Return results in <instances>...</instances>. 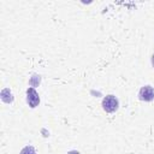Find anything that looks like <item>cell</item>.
Wrapping results in <instances>:
<instances>
[{"label": "cell", "mask_w": 154, "mask_h": 154, "mask_svg": "<svg viewBox=\"0 0 154 154\" xmlns=\"http://www.w3.org/2000/svg\"><path fill=\"white\" fill-rule=\"evenodd\" d=\"M118 106H119V101L114 95H107L102 100V108L106 112L112 113L118 109Z\"/></svg>", "instance_id": "obj_1"}, {"label": "cell", "mask_w": 154, "mask_h": 154, "mask_svg": "<svg viewBox=\"0 0 154 154\" xmlns=\"http://www.w3.org/2000/svg\"><path fill=\"white\" fill-rule=\"evenodd\" d=\"M138 97L142 101H152L154 99V89L150 85H144L140 89Z\"/></svg>", "instance_id": "obj_2"}, {"label": "cell", "mask_w": 154, "mask_h": 154, "mask_svg": "<svg viewBox=\"0 0 154 154\" xmlns=\"http://www.w3.org/2000/svg\"><path fill=\"white\" fill-rule=\"evenodd\" d=\"M26 94H28V103L30 105V107H36L40 102V97L37 95L36 90L32 89V88H29Z\"/></svg>", "instance_id": "obj_3"}, {"label": "cell", "mask_w": 154, "mask_h": 154, "mask_svg": "<svg viewBox=\"0 0 154 154\" xmlns=\"http://www.w3.org/2000/svg\"><path fill=\"white\" fill-rule=\"evenodd\" d=\"M67 154H79V152H77V150H71V152H69Z\"/></svg>", "instance_id": "obj_4"}, {"label": "cell", "mask_w": 154, "mask_h": 154, "mask_svg": "<svg viewBox=\"0 0 154 154\" xmlns=\"http://www.w3.org/2000/svg\"><path fill=\"white\" fill-rule=\"evenodd\" d=\"M152 64H153V66H154V54L152 55Z\"/></svg>", "instance_id": "obj_5"}]
</instances>
